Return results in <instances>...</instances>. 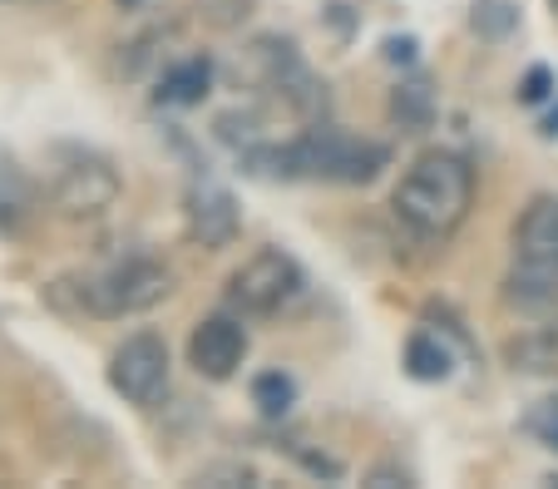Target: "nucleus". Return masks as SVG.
Segmentation results:
<instances>
[{
    "label": "nucleus",
    "mask_w": 558,
    "mask_h": 489,
    "mask_svg": "<svg viewBox=\"0 0 558 489\" xmlns=\"http://www.w3.org/2000/svg\"><path fill=\"white\" fill-rule=\"evenodd\" d=\"M253 179L267 183H337V188H361L376 183L390 169V149L380 138L337 134V129H306V134L287 138V144H253L238 154Z\"/></svg>",
    "instance_id": "obj_1"
},
{
    "label": "nucleus",
    "mask_w": 558,
    "mask_h": 489,
    "mask_svg": "<svg viewBox=\"0 0 558 489\" xmlns=\"http://www.w3.org/2000/svg\"><path fill=\"white\" fill-rule=\"evenodd\" d=\"M474 208V169L454 149H425L405 163L401 183L390 193V218L415 243L445 247L464 228Z\"/></svg>",
    "instance_id": "obj_2"
},
{
    "label": "nucleus",
    "mask_w": 558,
    "mask_h": 489,
    "mask_svg": "<svg viewBox=\"0 0 558 489\" xmlns=\"http://www.w3.org/2000/svg\"><path fill=\"white\" fill-rule=\"evenodd\" d=\"M173 292V267L154 253H129L114 262L95 267V272L60 277L50 288V302L74 317H99V321H124L144 317Z\"/></svg>",
    "instance_id": "obj_3"
},
{
    "label": "nucleus",
    "mask_w": 558,
    "mask_h": 489,
    "mask_svg": "<svg viewBox=\"0 0 558 489\" xmlns=\"http://www.w3.org/2000/svg\"><path fill=\"white\" fill-rule=\"evenodd\" d=\"M505 302L519 311H544L558 302V198L538 193L514 223V267L505 277Z\"/></svg>",
    "instance_id": "obj_4"
},
{
    "label": "nucleus",
    "mask_w": 558,
    "mask_h": 489,
    "mask_svg": "<svg viewBox=\"0 0 558 489\" xmlns=\"http://www.w3.org/2000/svg\"><path fill=\"white\" fill-rule=\"evenodd\" d=\"M45 193L64 218H105L124 193L114 159L89 144H54L45 154Z\"/></svg>",
    "instance_id": "obj_5"
},
{
    "label": "nucleus",
    "mask_w": 558,
    "mask_h": 489,
    "mask_svg": "<svg viewBox=\"0 0 558 489\" xmlns=\"http://www.w3.org/2000/svg\"><path fill=\"white\" fill-rule=\"evenodd\" d=\"M302 288H306L302 262L292 253H282V247H263L228 277V311H238L243 321L282 317L302 297Z\"/></svg>",
    "instance_id": "obj_6"
},
{
    "label": "nucleus",
    "mask_w": 558,
    "mask_h": 489,
    "mask_svg": "<svg viewBox=\"0 0 558 489\" xmlns=\"http://www.w3.org/2000/svg\"><path fill=\"white\" fill-rule=\"evenodd\" d=\"M109 391L138 411L158 405V395L169 391V341L158 331H134L119 341L109 356Z\"/></svg>",
    "instance_id": "obj_7"
},
{
    "label": "nucleus",
    "mask_w": 558,
    "mask_h": 489,
    "mask_svg": "<svg viewBox=\"0 0 558 489\" xmlns=\"http://www.w3.org/2000/svg\"><path fill=\"white\" fill-rule=\"evenodd\" d=\"M247 327L238 311H213L193 327L189 337V366L203 376V381H232L238 366L247 362Z\"/></svg>",
    "instance_id": "obj_8"
},
{
    "label": "nucleus",
    "mask_w": 558,
    "mask_h": 489,
    "mask_svg": "<svg viewBox=\"0 0 558 489\" xmlns=\"http://www.w3.org/2000/svg\"><path fill=\"white\" fill-rule=\"evenodd\" d=\"M183 228H189V237L198 247L222 253V247H232L238 233H243V208H238V198L222 183L198 179L189 188V198H183Z\"/></svg>",
    "instance_id": "obj_9"
},
{
    "label": "nucleus",
    "mask_w": 558,
    "mask_h": 489,
    "mask_svg": "<svg viewBox=\"0 0 558 489\" xmlns=\"http://www.w3.org/2000/svg\"><path fill=\"white\" fill-rule=\"evenodd\" d=\"M213 80H218V64L213 54H189V60L169 64L154 85V105L158 109H198L213 95Z\"/></svg>",
    "instance_id": "obj_10"
},
{
    "label": "nucleus",
    "mask_w": 558,
    "mask_h": 489,
    "mask_svg": "<svg viewBox=\"0 0 558 489\" xmlns=\"http://www.w3.org/2000/svg\"><path fill=\"white\" fill-rule=\"evenodd\" d=\"M386 114L401 134H425V129L435 124V114H440L435 85L425 75H401L396 89H390V99H386Z\"/></svg>",
    "instance_id": "obj_11"
},
{
    "label": "nucleus",
    "mask_w": 558,
    "mask_h": 489,
    "mask_svg": "<svg viewBox=\"0 0 558 489\" xmlns=\"http://www.w3.org/2000/svg\"><path fill=\"white\" fill-rule=\"evenodd\" d=\"M40 213V188L25 169L0 163V237H21Z\"/></svg>",
    "instance_id": "obj_12"
},
{
    "label": "nucleus",
    "mask_w": 558,
    "mask_h": 489,
    "mask_svg": "<svg viewBox=\"0 0 558 489\" xmlns=\"http://www.w3.org/2000/svg\"><path fill=\"white\" fill-rule=\"evenodd\" d=\"M401 366L411 381L445 386L454 376V352L440 331H411V341H405V352H401Z\"/></svg>",
    "instance_id": "obj_13"
},
{
    "label": "nucleus",
    "mask_w": 558,
    "mask_h": 489,
    "mask_svg": "<svg viewBox=\"0 0 558 489\" xmlns=\"http://www.w3.org/2000/svg\"><path fill=\"white\" fill-rule=\"evenodd\" d=\"M514 371H558V327H534L505 346Z\"/></svg>",
    "instance_id": "obj_14"
},
{
    "label": "nucleus",
    "mask_w": 558,
    "mask_h": 489,
    "mask_svg": "<svg viewBox=\"0 0 558 489\" xmlns=\"http://www.w3.org/2000/svg\"><path fill=\"white\" fill-rule=\"evenodd\" d=\"M519 21H524V15H519V0H474L470 5V30L489 45L509 40V35L519 30Z\"/></svg>",
    "instance_id": "obj_15"
},
{
    "label": "nucleus",
    "mask_w": 558,
    "mask_h": 489,
    "mask_svg": "<svg viewBox=\"0 0 558 489\" xmlns=\"http://www.w3.org/2000/svg\"><path fill=\"white\" fill-rule=\"evenodd\" d=\"M253 405L267 415V420H282V415L296 405V381L287 371H263L253 381Z\"/></svg>",
    "instance_id": "obj_16"
},
{
    "label": "nucleus",
    "mask_w": 558,
    "mask_h": 489,
    "mask_svg": "<svg viewBox=\"0 0 558 489\" xmlns=\"http://www.w3.org/2000/svg\"><path fill=\"white\" fill-rule=\"evenodd\" d=\"M524 430L538 440V445L558 450V395H548V401H534L524 411Z\"/></svg>",
    "instance_id": "obj_17"
},
{
    "label": "nucleus",
    "mask_w": 558,
    "mask_h": 489,
    "mask_svg": "<svg viewBox=\"0 0 558 489\" xmlns=\"http://www.w3.org/2000/svg\"><path fill=\"white\" fill-rule=\"evenodd\" d=\"M554 89H558V75L548 70V64H534V70L519 80V99H524V105H544Z\"/></svg>",
    "instance_id": "obj_18"
},
{
    "label": "nucleus",
    "mask_w": 558,
    "mask_h": 489,
    "mask_svg": "<svg viewBox=\"0 0 558 489\" xmlns=\"http://www.w3.org/2000/svg\"><path fill=\"white\" fill-rule=\"evenodd\" d=\"M193 479H198V485H257V469L253 465H208Z\"/></svg>",
    "instance_id": "obj_19"
},
{
    "label": "nucleus",
    "mask_w": 558,
    "mask_h": 489,
    "mask_svg": "<svg viewBox=\"0 0 558 489\" xmlns=\"http://www.w3.org/2000/svg\"><path fill=\"white\" fill-rule=\"evenodd\" d=\"M380 60L411 70V64L421 60V40H415V35H386V45H380Z\"/></svg>",
    "instance_id": "obj_20"
},
{
    "label": "nucleus",
    "mask_w": 558,
    "mask_h": 489,
    "mask_svg": "<svg viewBox=\"0 0 558 489\" xmlns=\"http://www.w3.org/2000/svg\"><path fill=\"white\" fill-rule=\"evenodd\" d=\"M302 465L312 469V475H327V479H341V465L327 455H312V450H302Z\"/></svg>",
    "instance_id": "obj_21"
},
{
    "label": "nucleus",
    "mask_w": 558,
    "mask_h": 489,
    "mask_svg": "<svg viewBox=\"0 0 558 489\" xmlns=\"http://www.w3.org/2000/svg\"><path fill=\"white\" fill-rule=\"evenodd\" d=\"M390 479H396V485H411V475H405V469H386V465H380V469H371V475H366V485H390Z\"/></svg>",
    "instance_id": "obj_22"
},
{
    "label": "nucleus",
    "mask_w": 558,
    "mask_h": 489,
    "mask_svg": "<svg viewBox=\"0 0 558 489\" xmlns=\"http://www.w3.org/2000/svg\"><path fill=\"white\" fill-rule=\"evenodd\" d=\"M544 138H558V109H554V114L544 119Z\"/></svg>",
    "instance_id": "obj_23"
},
{
    "label": "nucleus",
    "mask_w": 558,
    "mask_h": 489,
    "mask_svg": "<svg viewBox=\"0 0 558 489\" xmlns=\"http://www.w3.org/2000/svg\"><path fill=\"white\" fill-rule=\"evenodd\" d=\"M114 5H119V11H144L148 0H114Z\"/></svg>",
    "instance_id": "obj_24"
},
{
    "label": "nucleus",
    "mask_w": 558,
    "mask_h": 489,
    "mask_svg": "<svg viewBox=\"0 0 558 489\" xmlns=\"http://www.w3.org/2000/svg\"><path fill=\"white\" fill-rule=\"evenodd\" d=\"M548 11H554V21H558V0H548Z\"/></svg>",
    "instance_id": "obj_25"
},
{
    "label": "nucleus",
    "mask_w": 558,
    "mask_h": 489,
    "mask_svg": "<svg viewBox=\"0 0 558 489\" xmlns=\"http://www.w3.org/2000/svg\"><path fill=\"white\" fill-rule=\"evenodd\" d=\"M0 475H5V460H0Z\"/></svg>",
    "instance_id": "obj_26"
}]
</instances>
